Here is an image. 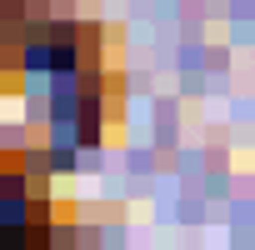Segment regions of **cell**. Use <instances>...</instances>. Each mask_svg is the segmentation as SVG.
Segmentation results:
<instances>
[{
	"label": "cell",
	"mask_w": 255,
	"mask_h": 250,
	"mask_svg": "<svg viewBox=\"0 0 255 250\" xmlns=\"http://www.w3.org/2000/svg\"><path fill=\"white\" fill-rule=\"evenodd\" d=\"M105 25L65 15L60 0H5V95L40 75L60 105V125L80 145L105 135V110L120 90L105 60Z\"/></svg>",
	"instance_id": "6da1fadb"
}]
</instances>
